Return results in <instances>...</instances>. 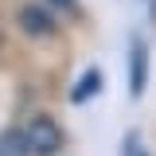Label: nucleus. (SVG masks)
Wrapping results in <instances>:
<instances>
[{
	"label": "nucleus",
	"instance_id": "nucleus-1",
	"mask_svg": "<svg viewBox=\"0 0 156 156\" xmlns=\"http://www.w3.org/2000/svg\"><path fill=\"white\" fill-rule=\"evenodd\" d=\"M27 140H31V152H35V156H55L58 148L66 144L62 125H58L55 117H47V113H35V117H31V125H27Z\"/></svg>",
	"mask_w": 156,
	"mask_h": 156
},
{
	"label": "nucleus",
	"instance_id": "nucleus-2",
	"mask_svg": "<svg viewBox=\"0 0 156 156\" xmlns=\"http://www.w3.org/2000/svg\"><path fill=\"white\" fill-rule=\"evenodd\" d=\"M20 31L23 35H35V39H47L55 35V16L47 12V4H27V8H20Z\"/></svg>",
	"mask_w": 156,
	"mask_h": 156
},
{
	"label": "nucleus",
	"instance_id": "nucleus-3",
	"mask_svg": "<svg viewBox=\"0 0 156 156\" xmlns=\"http://www.w3.org/2000/svg\"><path fill=\"white\" fill-rule=\"evenodd\" d=\"M148 86V43L133 39L129 47V98H140Z\"/></svg>",
	"mask_w": 156,
	"mask_h": 156
},
{
	"label": "nucleus",
	"instance_id": "nucleus-4",
	"mask_svg": "<svg viewBox=\"0 0 156 156\" xmlns=\"http://www.w3.org/2000/svg\"><path fill=\"white\" fill-rule=\"evenodd\" d=\"M0 156H31V140H27V129H0Z\"/></svg>",
	"mask_w": 156,
	"mask_h": 156
},
{
	"label": "nucleus",
	"instance_id": "nucleus-5",
	"mask_svg": "<svg viewBox=\"0 0 156 156\" xmlns=\"http://www.w3.org/2000/svg\"><path fill=\"white\" fill-rule=\"evenodd\" d=\"M98 90H101V70H98V66H90V70L82 74V82L70 90V101H74V105H86Z\"/></svg>",
	"mask_w": 156,
	"mask_h": 156
},
{
	"label": "nucleus",
	"instance_id": "nucleus-6",
	"mask_svg": "<svg viewBox=\"0 0 156 156\" xmlns=\"http://www.w3.org/2000/svg\"><path fill=\"white\" fill-rule=\"evenodd\" d=\"M74 0H47V8H70Z\"/></svg>",
	"mask_w": 156,
	"mask_h": 156
},
{
	"label": "nucleus",
	"instance_id": "nucleus-7",
	"mask_svg": "<svg viewBox=\"0 0 156 156\" xmlns=\"http://www.w3.org/2000/svg\"><path fill=\"white\" fill-rule=\"evenodd\" d=\"M152 23H156V0H152Z\"/></svg>",
	"mask_w": 156,
	"mask_h": 156
},
{
	"label": "nucleus",
	"instance_id": "nucleus-8",
	"mask_svg": "<svg viewBox=\"0 0 156 156\" xmlns=\"http://www.w3.org/2000/svg\"><path fill=\"white\" fill-rule=\"evenodd\" d=\"M136 156H144V152H136Z\"/></svg>",
	"mask_w": 156,
	"mask_h": 156
}]
</instances>
